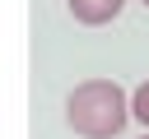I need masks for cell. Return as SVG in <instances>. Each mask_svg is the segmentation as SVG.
<instances>
[{
  "label": "cell",
  "instance_id": "6da1fadb",
  "mask_svg": "<svg viewBox=\"0 0 149 139\" xmlns=\"http://www.w3.org/2000/svg\"><path fill=\"white\" fill-rule=\"evenodd\" d=\"M65 125L79 139H116L130 125V97L112 79H84L65 97Z\"/></svg>",
  "mask_w": 149,
  "mask_h": 139
},
{
  "label": "cell",
  "instance_id": "7a4b0ae2",
  "mask_svg": "<svg viewBox=\"0 0 149 139\" xmlns=\"http://www.w3.org/2000/svg\"><path fill=\"white\" fill-rule=\"evenodd\" d=\"M65 5H70L74 23H84V28H102V23H112V19L121 14L126 0H65Z\"/></svg>",
  "mask_w": 149,
  "mask_h": 139
},
{
  "label": "cell",
  "instance_id": "3957f363",
  "mask_svg": "<svg viewBox=\"0 0 149 139\" xmlns=\"http://www.w3.org/2000/svg\"><path fill=\"white\" fill-rule=\"evenodd\" d=\"M130 120L149 130V79H144V83H140V88L130 93Z\"/></svg>",
  "mask_w": 149,
  "mask_h": 139
},
{
  "label": "cell",
  "instance_id": "277c9868",
  "mask_svg": "<svg viewBox=\"0 0 149 139\" xmlns=\"http://www.w3.org/2000/svg\"><path fill=\"white\" fill-rule=\"evenodd\" d=\"M140 5H144V9H149V0H140Z\"/></svg>",
  "mask_w": 149,
  "mask_h": 139
},
{
  "label": "cell",
  "instance_id": "5b68a950",
  "mask_svg": "<svg viewBox=\"0 0 149 139\" xmlns=\"http://www.w3.org/2000/svg\"><path fill=\"white\" fill-rule=\"evenodd\" d=\"M140 139H149V130H144V134H140Z\"/></svg>",
  "mask_w": 149,
  "mask_h": 139
}]
</instances>
